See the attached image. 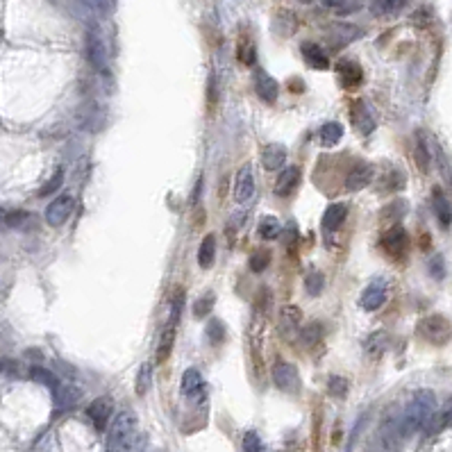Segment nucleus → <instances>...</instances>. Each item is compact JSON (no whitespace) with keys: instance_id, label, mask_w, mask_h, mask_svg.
Segmentation results:
<instances>
[{"instance_id":"4468645a","label":"nucleus","mask_w":452,"mask_h":452,"mask_svg":"<svg viewBox=\"0 0 452 452\" xmlns=\"http://www.w3.org/2000/svg\"><path fill=\"white\" fill-rule=\"evenodd\" d=\"M352 123H355V128L359 130L361 134H371L373 130H375V116H373V112H371V107H368V103L364 101H357L355 105H352Z\"/></svg>"},{"instance_id":"f3484780","label":"nucleus","mask_w":452,"mask_h":452,"mask_svg":"<svg viewBox=\"0 0 452 452\" xmlns=\"http://www.w3.org/2000/svg\"><path fill=\"white\" fill-rule=\"evenodd\" d=\"M300 180H302V173H300L298 166L284 168L282 173H279L277 182H275V193H277V195H289V193H293L295 189H298Z\"/></svg>"},{"instance_id":"72a5a7b5","label":"nucleus","mask_w":452,"mask_h":452,"mask_svg":"<svg viewBox=\"0 0 452 452\" xmlns=\"http://www.w3.org/2000/svg\"><path fill=\"white\" fill-rule=\"evenodd\" d=\"M250 270L252 273H264V270L268 268V264H270V252L268 250H264V248H259V250H254L252 254H250Z\"/></svg>"},{"instance_id":"39448f33","label":"nucleus","mask_w":452,"mask_h":452,"mask_svg":"<svg viewBox=\"0 0 452 452\" xmlns=\"http://www.w3.org/2000/svg\"><path fill=\"white\" fill-rule=\"evenodd\" d=\"M73 209H76V198L71 193H62L46 207V223L53 227H62L71 218Z\"/></svg>"},{"instance_id":"6e6552de","label":"nucleus","mask_w":452,"mask_h":452,"mask_svg":"<svg viewBox=\"0 0 452 452\" xmlns=\"http://www.w3.org/2000/svg\"><path fill=\"white\" fill-rule=\"evenodd\" d=\"M254 191H257V184H254V171L250 164L241 166V171L236 173L234 180V200L239 205H250L254 200Z\"/></svg>"},{"instance_id":"c9c22d12","label":"nucleus","mask_w":452,"mask_h":452,"mask_svg":"<svg viewBox=\"0 0 452 452\" xmlns=\"http://www.w3.org/2000/svg\"><path fill=\"white\" fill-rule=\"evenodd\" d=\"M327 10H332L336 14H352V12H359L361 10V3H350V0H327L325 3Z\"/></svg>"},{"instance_id":"dca6fc26","label":"nucleus","mask_w":452,"mask_h":452,"mask_svg":"<svg viewBox=\"0 0 452 452\" xmlns=\"http://www.w3.org/2000/svg\"><path fill=\"white\" fill-rule=\"evenodd\" d=\"M302 325V311L295 307V305H286L279 311V327H282L284 336H295Z\"/></svg>"},{"instance_id":"412c9836","label":"nucleus","mask_w":452,"mask_h":452,"mask_svg":"<svg viewBox=\"0 0 452 452\" xmlns=\"http://www.w3.org/2000/svg\"><path fill=\"white\" fill-rule=\"evenodd\" d=\"M346 214H348L346 205H341V202L330 205V207H327L325 214H323V229H325V232H336V229L343 225V220H346Z\"/></svg>"},{"instance_id":"b1692460","label":"nucleus","mask_w":452,"mask_h":452,"mask_svg":"<svg viewBox=\"0 0 452 452\" xmlns=\"http://www.w3.org/2000/svg\"><path fill=\"white\" fill-rule=\"evenodd\" d=\"M53 400H55V407L60 409V412H62V409H71L80 400V391L73 384L62 382L60 389L53 391Z\"/></svg>"},{"instance_id":"37998d69","label":"nucleus","mask_w":452,"mask_h":452,"mask_svg":"<svg viewBox=\"0 0 452 452\" xmlns=\"http://www.w3.org/2000/svg\"><path fill=\"white\" fill-rule=\"evenodd\" d=\"M30 214L28 211H10L5 216V223L10 225V227H23L26 223H30Z\"/></svg>"},{"instance_id":"f257e3e1","label":"nucleus","mask_w":452,"mask_h":452,"mask_svg":"<svg viewBox=\"0 0 452 452\" xmlns=\"http://www.w3.org/2000/svg\"><path fill=\"white\" fill-rule=\"evenodd\" d=\"M398 416L405 439L421 430H427L434 423V416H437V396H434V391L421 389L412 393V398L407 400V405L402 407V412H398Z\"/></svg>"},{"instance_id":"2eb2a0df","label":"nucleus","mask_w":452,"mask_h":452,"mask_svg":"<svg viewBox=\"0 0 452 452\" xmlns=\"http://www.w3.org/2000/svg\"><path fill=\"white\" fill-rule=\"evenodd\" d=\"M182 393L189 400H198V396H205V380L198 368H186L182 373Z\"/></svg>"},{"instance_id":"cd10ccee","label":"nucleus","mask_w":452,"mask_h":452,"mask_svg":"<svg viewBox=\"0 0 452 452\" xmlns=\"http://www.w3.org/2000/svg\"><path fill=\"white\" fill-rule=\"evenodd\" d=\"M257 232L264 241H270V239H277V236H279V232H282V225H279L277 216H270V214H268V216L261 218Z\"/></svg>"},{"instance_id":"7c9ffc66","label":"nucleus","mask_w":452,"mask_h":452,"mask_svg":"<svg viewBox=\"0 0 452 452\" xmlns=\"http://www.w3.org/2000/svg\"><path fill=\"white\" fill-rule=\"evenodd\" d=\"M386 343H389V336H386V332H373V334L366 339V346H364V348H366L368 355L377 357V355H382V352H384Z\"/></svg>"},{"instance_id":"ddd939ff","label":"nucleus","mask_w":452,"mask_h":452,"mask_svg":"<svg viewBox=\"0 0 452 452\" xmlns=\"http://www.w3.org/2000/svg\"><path fill=\"white\" fill-rule=\"evenodd\" d=\"M254 92H257V96L264 103H275L277 101V94H279V87H277V82L270 78L266 71L257 69V71H254Z\"/></svg>"},{"instance_id":"a878e982","label":"nucleus","mask_w":452,"mask_h":452,"mask_svg":"<svg viewBox=\"0 0 452 452\" xmlns=\"http://www.w3.org/2000/svg\"><path fill=\"white\" fill-rule=\"evenodd\" d=\"M30 377H32V380H35V382L48 386V389H51V393L60 389V384H62L60 377H57L55 373L48 371V368H41V366H35V368H32V371H30Z\"/></svg>"},{"instance_id":"423d86ee","label":"nucleus","mask_w":452,"mask_h":452,"mask_svg":"<svg viewBox=\"0 0 452 452\" xmlns=\"http://www.w3.org/2000/svg\"><path fill=\"white\" fill-rule=\"evenodd\" d=\"M87 416L92 425L96 427V432H105L107 423L114 421V400L110 396H101L96 398L92 405L87 407Z\"/></svg>"},{"instance_id":"0eeeda50","label":"nucleus","mask_w":452,"mask_h":452,"mask_svg":"<svg viewBox=\"0 0 452 452\" xmlns=\"http://www.w3.org/2000/svg\"><path fill=\"white\" fill-rule=\"evenodd\" d=\"M273 382L277 389L284 393H298L300 389V375L295 371V366L282 359L275 361V366H273Z\"/></svg>"},{"instance_id":"e433bc0d","label":"nucleus","mask_w":452,"mask_h":452,"mask_svg":"<svg viewBox=\"0 0 452 452\" xmlns=\"http://www.w3.org/2000/svg\"><path fill=\"white\" fill-rule=\"evenodd\" d=\"M243 452H268V450L259 434L250 430V432H245V437H243Z\"/></svg>"},{"instance_id":"7ed1b4c3","label":"nucleus","mask_w":452,"mask_h":452,"mask_svg":"<svg viewBox=\"0 0 452 452\" xmlns=\"http://www.w3.org/2000/svg\"><path fill=\"white\" fill-rule=\"evenodd\" d=\"M85 53H87V62L92 64L98 73H105L107 69H110V46H107L105 32L101 26L87 28Z\"/></svg>"},{"instance_id":"a211bd4d","label":"nucleus","mask_w":452,"mask_h":452,"mask_svg":"<svg viewBox=\"0 0 452 452\" xmlns=\"http://www.w3.org/2000/svg\"><path fill=\"white\" fill-rule=\"evenodd\" d=\"M336 71H339V78L343 82V87H348V89H357L361 85V80H364V71H361V67L357 62L343 60V62H339Z\"/></svg>"},{"instance_id":"1a4fd4ad","label":"nucleus","mask_w":452,"mask_h":452,"mask_svg":"<svg viewBox=\"0 0 452 452\" xmlns=\"http://www.w3.org/2000/svg\"><path fill=\"white\" fill-rule=\"evenodd\" d=\"M380 243H382V248H384L386 254H389V257H393V259L402 257V254L407 252V245H409L407 229L400 227V225L389 227V229H386V232L382 234Z\"/></svg>"},{"instance_id":"9d476101","label":"nucleus","mask_w":452,"mask_h":452,"mask_svg":"<svg viewBox=\"0 0 452 452\" xmlns=\"http://www.w3.org/2000/svg\"><path fill=\"white\" fill-rule=\"evenodd\" d=\"M414 159L423 173H430V162L434 159V139H430L425 132L416 134L414 141Z\"/></svg>"},{"instance_id":"58836bf2","label":"nucleus","mask_w":452,"mask_h":452,"mask_svg":"<svg viewBox=\"0 0 452 452\" xmlns=\"http://www.w3.org/2000/svg\"><path fill=\"white\" fill-rule=\"evenodd\" d=\"M214 302H216L214 293H205L202 298L195 300V305H193V316H198V318L207 316L209 311H211V307H214Z\"/></svg>"},{"instance_id":"9b49d317","label":"nucleus","mask_w":452,"mask_h":452,"mask_svg":"<svg viewBox=\"0 0 452 452\" xmlns=\"http://www.w3.org/2000/svg\"><path fill=\"white\" fill-rule=\"evenodd\" d=\"M384 302H386V282L384 279H375V282L368 284L364 293H361V307L366 311H375V309H380Z\"/></svg>"},{"instance_id":"f8f14e48","label":"nucleus","mask_w":452,"mask_h":452,"mask_svg":"<svg viewBox=\"0 0 452 452\" xmlns=\"http://www.w3.org/2000/svg\"><path fill=\"white\" fill-rule=\"evenodd\" d=\"M373 175H375V168L371 166V164L361 162L348 173L346 189H348V191H361V189H366L368 184L373 182Z\"/></svg>"},{"instance_id":"bb28decb","label":"nucleus","mask_w":452,"mask_h":452,"mask_svg":"<svg viewBox=\"0 0 452 452\" xmlns=\"http://www.w3.org/2000/svg\"><path fill=\"white\" fill-rule=\"evenodd\" d=\"M368 7H371L373 16H384V19H389V16H396L402 7H405V3H400V0H377V3H371Z\"/></svg>"},{"instance_id":"20e7f679","label":"nucleus","mask_w":452,"mask_h":452,"mask_svg":"<svg viewBox=\"0 0 452 452\" xmlns=\"http://www.w3.org/2000/svg\"><path fill=\"white\" fill-rule=\"evenodd\" d=\"M418 334H421L425 341L434 343V346H446L452 339V325L446 316L432 314L418 323Z\"/></svg>"},{"instance_id":"c85d7f7f","label":"nucleus","mask_w":452,"mask_h":452,"mask_svg":"<svg viewBox=\"0 0 452 452\" xmlns=\"http://www.w3.org/2000/svg\"><path fill=\"white\" fill-rule=\"evenodd\" d=\"M341 137H343L341 123L330 121V123H325V125L320 128V141H323V146H336L341 141Z\"/></svg>"},{"instance_id":"393cba45","label":"nucleus","mask_w":452,"mask_h":452,"mask_svg":"<svg viewBox=\"0 0 452 452\" xmlns=\"http://www.w3.org/2000/svg\"><path fill=\"white\" fill-rule=\"evenodd\" d=\"M214 257H216V236L207 234L200 243V250H198V264L202 268H209L214 264Z\"/></svg>"},{"instance_id":"2f4dec72","label":"nucleus","mask_w":452,"mask_h":452,"mask_svg":"<svg viewBox=\"0 0 452 452\" xmlns=\"http://www.w3.org/2000/svg\"><path fill=\"white\" fill-rule=\"evenodd\" d=\"M173 341H175V327H166V332L162 334V341H159V348H157V359L162 361V364L171 357Z\"/></svg>"},{"instance_id":"c03bdc74","label":"nucleus","mask_w":452,"mask_h":452,"mask_svg":"<svg viewBox=\"0 0 452 452\" xmlns=\"http://www.w3.org/2000/svg\"><path fill=\"white\" fill-rule=\"evenodd\" d=\"M430 273H432V277H437V279L443 277V257H441V254H434V259L430 261Z\"/></svg>"},{"instance_id":"79ce46f5","label":"nucleus","mask_w":452,"mask_h":452,"mask_svg":"<svg viewBox=\"0 0 452 452\" xmlns=\"http://www.w3.org/2000/svg\"><path fill=\"white\" fill-rule=\"evenodd\" d=\"M207 339L211 343H220L225 339V325L220 323V320H209L207 325Z\"/></svg>"},{"instance_id":"ea45409f","label":"nucleus","mask_w":452,"mask_h":452,"mask_svg":"<svg viewBox=\"0 0 452 452\" xmlns=\"http://www.w3.org/2000/svg\"><path fill=\"white\" fill-rule=\"evenodd\" d=\"M62 182H64V171H62V168H57V171H55V175H53L51 180H48V182H46L44 186H41V191H39V195H41V198H46V195H51V193H55V191H57V189H60V186H62Z\"/></svg>"},{"instance_id":"c756f323","label":"nucleus","mask_w":452,"mask_h":452,"mask_svg":"<svg viewBox=\"0 0 452 452\" xmlns=\"http://www.w3.org/2000/svg\"><path fill=\"white\" fill-rule=\"evenodd\" d=\"M320 339H323V327H320V323H309V325L302 327L300 341L305 348H314L316 343H320Z\"/></svg>"},{"instance_id":"aec40b11","label":"nucleus","mask_w":452,"mask_h":452,"mask_svg":"<svg viewBox=\"0 0 452 452\" xmlns=\"http://www.w3.org/2000/svg\"><path fill=\"white\" fill-rule=\"evenodd\" d=\"M432 207H434V214H437L439 223L443 227H450V223H452V205H450V200L446 198V193H443L441 189H434V191H432Z\"/></svg>"},{"instance_id":"f03ea898","label":"nucleus","mask_w":452,"mask_h":452,"mask_svg":"<svg viewBox=\"0 0 452 452\" xmlns=\"http://www.w3.org/2000/svg\"><path fill=\"white\" fill-rule=\"evenodd\" d=\"M402 439H405V432H402L400 416L389 414L382 421V425L377 427L373 443H371V450L368 452H400Z\"/></svg>"},{"instance_id":"5701e85b","label":"nucleus","mask_w":452,"mask_h":452,"mask_svg":"<svg viewBox=\"0 0 452 452\" xmlns=\"http://www.w3.org/2000/svg\"><path fill=\"white\" fill-rule=\"evenodd\" d=\"M302 57H305V62L316 71H325L330 67V60H327L325 51L318 44H311V41L309 44H302Z\"/></svg>"},{"instance_id":"6ab92c4d","label":"nucleus","mask_w":452,"mask_h":452,"mask_svg":"<svg viewBox=\"0 0 452 452\" xmlns=\"http://www.w3.org/2000/svg\"><path fill=\"white\" fill-rule=\"evenodd\" d=\"M286 162V148L279 144H268L264 150H261V164H264L266 171H277L282 168Z\"/></svg>"},{"instance_id":"a19ab883","label":"nucleus","mask_w":452,"mask_h":452,"mask_svg":"<svg viewBox=\"0 0 452 452\" xmlns=\"http://www.w3.org/2000/svg\"><path fill=\"white\" fill-rule=\"evenodd\" d=\"M182 302H184V293L177 291L173 302H171V316H168V327H175L180 316H182Z\"/></svg>"},{"instance_id":"473e14b6","label":"nucleus","mask_w":452,"mask_h":452,"mask_svg":"<svg viewBox=\"0 0 452 452\" xmlns=\"http://www.w3.org/2000/svg\"><path fill=\"white\" fill-rule=\"evenodd\" d=\"M323 286H325V277L320 270H309V273L305 275V291L309 295H318L320 291H323Z\"/></svg>"},{"instance_id":"4c0bfd02","label":"nucleus","mask_w":452,"mask_h":452,"mask_svg":"<svg viewBox=\"0 0 452 452\" xmlns=\"http://www.w3.org/2000/svg\"><path fill=\"white\" fill-rule=\"evenodd\" d=\"M327 391H330L334 398H343L348 393V380L346 377L332 375L330 380H327Z\"/></svg>"},{"instance_id":"f704fd0d","label":"nucleus","mask_w":452,"mask_h":452,"mask_svg":"<svg viewBox=\"0 0 452 452\" xmlns=\"http://www.w3.org/2000/svg\"><path fill=\"white\" fill-rule=\"evenodd\" d=\"M150 380H153V364H146L139 368V375H137V384H134V389H137V396H144V393L150 389Z\"/></svg>"},{"instance_id":"4be33fe9","label":"nucleus","mask_w":452,"mask_h":452,"mask_svg":"<svg viewBox=\"0 0 452 452\" xmlns=\"http://www.w3.org/2000/svg\"><path fill=\"white\" fill-rule=\"evenodd\" d=\"M359 37H361V30L357 26H350V23H336V26L330 28V41L334 46H346Z\"/></svg>"}]
</instances>
